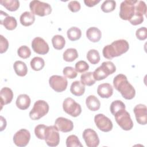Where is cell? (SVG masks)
Segmentation results:
<instances>
[{"instance_id":"ee69618b","label":"cell","mask_w":147,"mask_h":147,"mask_svg":"<svg viewBox=\"0 0 147 147\" xmlns=\"http://www.w3.org/2000/svg\"><path fill=\"white\" fill-rule=\"evenodd\" d=\"M84 2L87 6L93 7L100 2V0H84Z\"/></svg>"},{"instance_id":"5b68a950","label":"cell","mask_w":147,"mask_h":147,"mask_svg":"<svg viewBox=\"0 0 147 147\" xmlns=\"http://www.w3.org/2000/svg\"><path fill=\"white\" fill-rule=\"evenodd\" d=\"M29 8L33 14L44 17L50 14L52 12L51 5L46 2L34 0L30 2Z\"/></svg>"},{"instance_id":"4316f807","label":"cell","mask_w":147,"mask_h":147,"mask_svg":"<svg viewBox=\"0 0 147 147\" xmlns=\"http://www.w3.org/2000/svg\"><path fill=\"white\" fill-rule=\"evenodd\" d=\"M0 3L10 11H16L20 7V2L17 0H1Z\"/></svg>"},{"instance_id":"8992f818","label":"cell","mask_w":147,"mask_h":147,"mask_svg":"<svg viewBox=\"0 0 147 147\" xmlns=\"http://www.w3.org/2000/svg\"><path fill=\"white\" fill-rule=\"evenodd\" d=\"M114 116L118 125L124 130H130L133 127V122L131 119L130 114L122 109L117 112Z\"/></svg>"},{"instance_id":"484cf974","label":"cell","mask_w":147,"mask_h":147,"mask_svg":"<svg viewBox=\"0 0 147 147\" xmlns=\"http://www.w3.org/2000/svg\"><path fill=\"white\" fill-rule=\"evenodd\" d=\"M13 68L16 74L19 76H25L28 72V68L26 64L20 60L14 62Z\"/></svg>"},{"instance_id":"8fae6325","label":"cell","mask_w":147,"mask_h":147,"mask_svg":"<svg viewBox=\"0 0 147 147\" xmlns=\"http://www.w3.org/2000/svg\"><path fill=\"white\" fill-rule=\"evenodd\" d=\"M44 140L49 146H56L59 145L60 135L55 126H47Z\"/></svg>"},{"instance_id":"60d3db41","label":"cell","mask_w":147,"mask_h":147,"mask_svg":"<svg viewBox=\"0 0 147 147\" xmlns=\"http://www.w3.org/2000/svg\"><path fill=\"white\" fill-rule=\"evenodd\" d=\"M137 38L140 40H145L147 37V30L146 27H141L138 28L136 32Z\"/></svg>"},{"instance_id":"9a60e30c","label":"cell","mask_w":147,"mask_h":147,"mask_svg":"<svg viewBox=\"0 0 147 147\" xmlns=\"http://www.w3.org/2000/svg\"><path fill=\"white\" fill-rule=\"evenodd\" d=\"M32 48L34 52L40 55H45L49 50L48 43L40 37H36L32 40Z\"/></svg>"},{"instance_id":"4dcf8cb0","label":"cell","mask_w":147,"mask_h":147,"mask_svg":"<svg viewBox=\"0 0 147 147\" xmlns=\"http://www.w3.org/2000/svg\"><path fill=\"white\" fill-rule=\"evenodd\" d=\"M53 47L57 50L62 49L65 44V40L64 37L61 35H55L52 38Z\"/></svg>"},{"instance_id":"74e56055","label":"cell","mask_w":147,"mask_h":147,"mask_svg":"<svg viewBox=\"0 0 147 147\" xmlns=\"http://www.w3.org/2000/svg\"><path fill=\"white\" fill-rule=\"evenodd\" d=\"M18 55L22 59H27L31 55V51L28 46L22 45L18 48L17 50Z\"/></svg>"},{"instance_id":"52a82bcc","label":"cell","mask_w":147,"mask_h":147,"mask_svg":"<svg viewBox=\"0 0 147 147\" xmlns=\"http://www.w3.org/2000/svg\"><path fill=\"white\" fill-rule=\"evenodd\" d=\"M136 1L126 0L121 2L119 16L122 20L129 21L133 18L136 11Z\"/></svg>"},{"instance_id":"cb8c5ba5","label":"cell","mask_w":147,"mask_h":147,"mask_svg":"<svg viewBox=\"0 0 147 147\" xmlns=\"http://www.w3.org/2000/svg\"><path fill=\"white\" fill-rule=\"evenodd\" d=\"M70 91L75 96H82L85 92V86L81 83V82L78 80L75 81L71 84Z\"/></svg>"},{"instance_id":"83f0119b","label":"cell","mask_w":147,"mask_h":147,"mask_svg":"<svg viewBox=\"0 0 147 147\" xmlns=\"http://www.w3.org/2000/svg\"><path fill=\"white\" fill-rule=\"evenodd\" d=\"M67 34L68 39L71 41H74L79 40L82 36L81 30L76 26H73L68 29Z\"/></svg>"},{"instance_id":"30bf717a","label":"cell","mask_w":147,"mask_h":147,"mask_svg":"<svg viewBox=\"0 0 147 147\" xmlns=\"http://www.w3.org/2000/svg\"><path fill=\"white\" fill-rule=\"evenodd\" d=\"M49 84L56 92H61L65 91L68 85L67 79L60 75H52L49 78Z\"/></svg>"},{"instance_id":"7a4b0ae2","label":"cell","mask_w":147,"mask_h":147,"mask_svg":"<svg viewBox=\"0 0 147 147\" xmlns=\"http://www.w3.org/2000/svg\"><path fill=\"white\" fill-rule=\"evenodd\" d=\"M115 88L119 91L123 98L126 99H132L136 95V90L129 82L127 77L123 74L117 75L113 80Z\"/></svg>"},{"instance_id":"603a6c76","label":"cell","mask_w":147,"mask_h":147,"mask_svg":"<svg viewBox=\"0 0 147 147\" xmlns=\"http://www.w3.org/2000/svg\"><path fill=\"white\" fill-rule=\"evenodd\" d=\"M86 103L87 108L92 111L98 110L100 106L99 100L95 95H92L87 96L86 100Z\"/></svg>"},{"instance_id":"e0dca14e","label":"cell","mask_w":147,"mask_h":147,"mask_svg":"<svg viewBox=\"0 0 147 147\" xmlns=\"http://www.w3.org/2000/svg\"><path fill=\"white\" fill-rule=\"evenodd\" d=\"M1 24L7 30H13L17 26V22L16 19L12 16H9L6 13L1 10L0 12Z\"/></svg>"},{"instance_id":"4fadbf2b","label":"cell","mask_w":147,"mask_h":147,"mask_svg":"<svg viewBox=\"0 0 147 147\" xmlns=\"http://www.w3.org/2000/svg\"><path fill=\"white\" fill-rule=\"evenodd\" d=\"M30 139V133L29 130L21 129L17 131L13 136V142L16 145L20 147L26 146Z\"/></svg>"},{"instance_id":"836d02e7","label":"cell","mask_w":147,"mask_h":147,"mask_svg":"<svg viewBox=\"0 0 147 147\" xmlns=\"http://www.w3.org/2000/svg\"><path fill=\"white\" fill-rule=\"evenodd\" d=\"M116 7V2L113 0L105 1L101 5V10L105 13H110L113 11Z\"/></svg>"},{"instance_id":"ffe728a7","label":"cell","mask_w":147,"mask_h":147,"mask_svg":"<svg viewBox=\"0 0 147 147\" xmlns=\"http://www.w3.org/2000/svg\"><path fill=\"white\" fill-rule=\"evenodd\" d=\"M98 94L103 98H109L113 94V88L109 83H102L98 86L97 88Z\"/></svg>"},{"instance_id":"d6a6232c","label":"cell","mask_w":147,"mask_h":147,"mask_svg":"<svg viewBox=\"0 0 147 147\" xmlns=\"http://www.w3.org/2000/svg\"><path fill=\"white\" fill-rule=\"evenodd\" d=\"M87 59L92 64H98L100 60V57L99 52L96 49H90L87 53Z\"/></svg>"},{"instance_id":"f6af8a7d","label":"cell","mask_w":147,"mask_h":147,"mask_svg":"<svg viewBox=\"0 0 147 147\" xmlns=\"http://www.w3.org/2000/svg\"><path fill=\"white\" fill-rule=\"evenodd\" d=\"M0 118H1V131H2L5 129V127L6 126V121L5 118H4L2 116H1Z\"/></svg>"},{"instance_id":"44dd1931","label":"cell","mask_w":147,"mask_h":147,"mask_svg":"<svg viewBox=\"0 0 147 147\" xmlns=\"http://www.w3.org/2000/svg\"><path fill=\"white\" fill-rule=\"evenodd\" d=\"M31 100L30 97L26 94H20L18 96L16 104L17 107L20 110H26L28 109L30 105Z\"/></svg>"},{"instance_id":"2e32d148","label":"cell","mask_w":147,"mask_h":147,"mask_svg":"<svg viewBox=\"0 0 147 147\" xmlns=\"http://www.w3.org/2000/svg\"><path fill=\"white\" fill-rule=\"evenodd\" d=\"M134 113L135 114L137 122L142 125H145L147 123V114L146 107L145 105L138 104L136 105L134 109Z\"/></svg>"},{"instance_id":"ac0fdd59","label":"cell","mask_w":147,"mask_h":147,"mask_svg":"<svg viewBox=\"0 0 147 147\" xmlns=\"http://www.w3.org/2000/svg\"><path fill=\"white\" fill-rule=\"evenodd\" d=\"M55 126L59 131L67 133L72 131L74 129V123L71 120L64 118H57L55 122Z\"/></svg>"},{"instance_id":"d590c367","label":"cell","mask_w":147,"mask_h":147,"mask_svg":"<svg viewBox=\"0 0 147 147\" xmlns=\"http://www.w3.org/2000/svg\"><path fill=\"white\" fill-rule=\"evenodd\" d=\"M125 105L124 103H123L121 100H116L113 101L110 105V111L111 114L114 115L117 112L121 110L125 109Z\"/></svg>"},{"instance_id":"5bb4252c","label":"cell","mask_w":147,"mask_h":147,"mask_svg":"<svg viewBox=\"0 0 147 147\" xmlns=\"http://www.w3.org/2000/svg\"><path fill=\"white\" fill-rule=\"evenodd\" d=\"M83 138L88 147H96L99 144V139L96 131L92 129H85L82 134Z\"/></svg>"},{"instance_id":"ba28073f","label":"cell","mask_w":147,"mask_h":147,"mask_svg":"<svg viewBox=\"0 0 147 147\" xmlns=\"http://www.w3.org/2000/svg\"><path fill=\"white\" fill-rule=\"evenodd\" d=\"M136 11L133 18L129 21L131 25H140L144 21V16L146 13V6L145 2L142 1H136Z\"/></svg>"},{"instance_id":"f35d334b","label":"cell","mask_w":147,"mask_h":147,"mask_svg":"<svg viewBox=\"0 0 147 147\" xmlns=\"http://www.w3.org/2000/svg\"><path fill=\"white\" fill-rule=\"evenodd\" d=\"M63 73L66 78L71 79L75 78L78 75L77 71L72 67H65L63 70Z\"/></svg>"},{"instance_id":"d4e9b609","label":"cell","mask_w":147,"mask_h":147,"mask_svg":"<svg viewBox=\"0 0 147 147\" xmlns=\"http://www.w3.org/2000/svg\"><path fill=\"white\" fill-rule=\"evenodd\" d=\"M20 23L25 26H28L32 25L35 21V16L32 12L25 11L20 16Z\"/></svg>"},{"instance_id":"7c38bea8","label":"cell","mask_w":147,"mask_h":147,"mask_svg":"<svg viewBox=\"0 0 147 147\" xmlns=\"http://www.w3.org/2000/svg\"><path fill=\"white\" fill-rule=\"evenodd\" d=\"M94 122L97 127L103 132H109L113 129L112 121L103 114H98L94 117Z\"/></svg>"},{"instance_id":"277c9868","label":"cell","mask_w":147,"mask_h":147,"mask_svg":"<svg viewBox=\"0 0 147 147\" xmlns=\"http://www.w3.org/2000/svg\"><path fill=\"white\" fill-rule=\"evenodd\" d=\"M49 109V105L46 101L37 100L29 112V117L32 120H38L48 113Z\"/></svg>"},{"instance_id":"7402d4cb","label":"cell","mask_w":147,"mask_h":147,"mask_svg":"<svg viewBox=\"0 0 147 147\" xmlns=\"http://www.w3.org/2000/svg\"><path fill=\"white\" fill-rule=\"evenodd\" d=\"M86 36L88 39L93 42H98L102 37L101 31L96 27H90L86 31Z\"/></svg>"},{"instance_id":"7bdbcfd3","label":"cell","mask_w":147,"mask_h":147,"mask_svg":"<svg viewBox=\"0 0 147 147\" xmlns=\"http://www.w3.org/2000/svg\"><path fill=\"white\" fill-rule=\"evenodd\" d=\"M68 7L72 12L75 13L80 10L81 6L79 2L77 1H71L68 3Z\"/></svg>"},{"instance_id":"8d00e7d4","label":"cell","mask_w":147,"mask_h":147,"mask_svg":"<svg viewBox=\"0 0 147 147\" xmlns=\"http://www.w3.org/2000/svg\"><path fill=\"white\" fill-rule=\"evenodd\" d=\"M47 126L40 124L37 125L34 128V134L37 138L40 140H44Z\"/></svg>"},{"instance_id":"d6986e66","label":"cell","mask_w":147,"mask_h":147,"mask_svg":"<svg viewBox=\"0 0 147 147\" xmlns=\"http://www.w3.org/2000/svg\"><path fill=\"white\" fill-rule=\"evenodd\" d=\"M1 98V110L3 105L10 103L13 98V92L9 87H3L0 91Z\"/></svg>"},{"instance_id":"6da1fadb","label":"cell","mask_w":147,"mask_h":147,"mask_svg":"<svg viewBox=\"0 0 147 147\" xmlns=\"http://www.w3.org/2000/svg\"><path fill=\"white\" fill-rule=\"evenodd\" d=\"M129 48L128 42L124 39L113 41L111 44L106 45L102 51V53L106 59H112L126 53Z\"/></svg>"},{"instance_id":"b9f144b4","label":"cell","mask_w":147,"mask_h":147,"mask_svg":"<svg viewBox=\"0 0 147 147\" xmlns=\"http://www.w3.org/2000/svg\"><path fill=\"white\" fill-rule=\"evenodd\" d=\"M9 48V42L2 35L0 36V53H5Z\"/></svg>"},{"instance_id":"9c48e42d","label":"cell","mask_w":147,"mask_h":147,"mask_svg":"<svg viewBox=\"0 0 147 147\" xmlns=\"http://www.w3.org/2000/svg\"><path fill=\"white\" fill-rule=\"evenodd\" d=\"M63 108L64 111L73 117L79 116L82 113V107L80 105L75 102L71 98H65L63 103Z\"/></svg>"},{"instance_id":"f1b7e54d","label":"cell","mask_w":147,"mask_h":147,"mask_svg":"<svg viewBox=\"0 0 147 147\" xmlns=\"http://www.w3.org/2000/svg\"><path fill=\"white\" fill-rule=\"evenodd\" d=\"M63 57L65 61H74L78 57V51L75 48H68L64 52Z\"/></svg>"},{"instance_id":"f546056e","label":"cell","mask_w":147,"mask_h":147,"mask_svg":"<svg viewBox=\"0 0 147 147\" xmlns=\"http://www.w3.org/2000/svg\"><path fill=\"white\" fill-rule=\"evenodd\" d=\"M80 82L84 86H91L95 84L96 80L93 76V72H87L81 75Z\"/></svg>"},{"instance_id":"3957f363","label":"cell","mask_w":147,"mask_h":147,"mask_svg":"<svg viewBox=\"0 0 147 147\" xmlns=\"http://www.w3.org/2000/svg\"><path fill=\"white\" fill-rule=\"evenodd\" d=\"M115 71L116 67L113 62L110 61H104L93 72V76L95 80H103L109 75L114 73Z\"/></svg>"},{"instance_id":"e575fe53","label":"cell","mask_w":147,"mask_h":147,"mask_svg":"<svg viewBox=\"0 0 147 147\" xmlns=\"http://www.w3.org/2000/svg\"><path fill=\"white\" fill-rule=\"evenodd\" d=\"M66 146L67 147H82L83 145L76 136L70 135L66 140Z\"/></svg>"},{"instance_id":"1f68e13d","label":"cell","mask_w":147,"mask_h":147,"mask_svg":"<svg viewBox=\"0 0 147 147\" xmlns=\"http://www.w3.org/2000/svg\"><path fill=\"white\" fill-rule=\"evenodd\" d=\"M30 64L33 70L38 71L44 68L45 61L44 59L40 57H34L31 60Z\"/></svg>"},{"instance_id":"ab89813d","label":"cell","mask_w":147,"mask_h":147,"mask_svg":"<svg viewBox=\"0 0 147 147\" xmlns=\"http://www.w3.org/2000/svg\"><path fill=\"white\" fill-rule=\"evenodd\" d=\"M89 69V65L87 63L83 60L78 61L75 64V69L79 73H83Z\"/></svg>"}]
</instances>
